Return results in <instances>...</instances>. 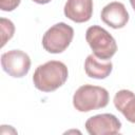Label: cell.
Instances as JSON below:
<instances>
[{
  "label": "cell",
  "instance_id": "4fadbf2b",
  "mask_svg": "<svg viewBox=\"0 0 135 135\" xmlns=\"http://www.w3.org/2000/svg\"><path fill=\"white\" fill-rule=\"evenodd\" d=\"M33 1L36 2V3H38V4H46V3L51 2L52 0H33Z\"/></svg>",
  "mask_w": 135,
  "mask_h": 135
},
{
  "label": "cell",
  "instance_id": "30bf717a",
  "mask_svg": "<svg viewBox=\"0 0 135 135\" xmlns=\"http://www.w3.org/2000/svg\"><path fill=\"white\" fill-rule=\"evenodd\" d=\"M113 63L111 61L101 62L97 59V57L92 54L89 55L84 61V71L85 74L95 79H104L112 73Z\"/></svg>",
  "mask_w": 135,
  "mask_h": 135
},
{
  "label": "cell",
  "instance_id": "ba28073f",
  "mask_svg": "<svg viewBox=\"0 0 135 135\" xmlns=\"http://www.w3.org/2000/svg\"><path fill=\"white\" fill-rule=\"evenodd\" d=\"M64 15L76 23H83L93 15V0H66L63 8Z\"/></svg>",
  "mask_w": 135,
  "mask_h": 135
},
{
  "label": "cell",
  "instance_id": "7c38bea8",
  "mask_svg": "<svg viewBox=\"0 0 135 135\" xmlns=\"http://www.w3.org/2000/svg\"><path fill=\"white\" fill-rule=\"evenodd\" d=\"M21 0H0V8L4 12H12L17 8Z\"/></svg>",
  "mask_w": 135,
  "mask_h": 135
},
{
  "label": "cell",
  "instance_id": "3957f363",
  "mask_svg": "<svg viewBox=\"0 0 135 135\" xmlns=\"http://www.w3.org/2000/svg\"><path fill=\"white\" fill-rule=\"evenodd\" d=\"M85 40L98 59L110 60L117 52L114 37L99 25H92L86 30Z\"/></svg>",
  "mask_w": 135,
  "mask_h": 135
},
{
  "label": "cell",
  "instance_id": "7a4b0ae2",
  "mask_svg": "<svg viewBox=\"0 0 135 135\" xmlns=\"http://www.w3.org/2000/svg\"><path fill=\"white\" fill-rule=\"evenodd\" d=\"M109 103V92L98 85L83 84L73 95V105L79 112H90L107 107Z\"/></svg>",
  "mask_w": 135,
  "mask_h": 135
},
{
  "label": "cell",
  "instance_id": "52a82bcc",
  "mask_svg": "<svg viewBox=\"0 0 135 135\" xmlns=\"http://www.w3.org/2000/svg\"><path fill=\"white\" fill-rule=\"evenodd\" d=\"M101 20L112 28H122L129 21V13L123 3L113 1L107 4L100 14Z\"/></svg>",
  "mask_w": 135,
  "mask_h": 135
},
{
  "label": "cell",
  "instance_id": "9c48e42d",
  "mask_svg": "<svg viewBox=\"0 0 135 135\" xmlns=\"http://www.w3.org/2000/svg\"><path fill=\"white\" fill-rule=\"evenodd\" d=\"M114 105L128 121L135 123V94L130 90L118 91L113 99Z\"/></svg>",
  "mask_w": 135,
  "mask_h": 135
},
{
  "label": "cell",
  "instance_id": "8fae6325",
  "mask_svg": "<svg viewBox=\"0 0 135 135\" xmlns=\"http://www.w3.org/2000/svg\"><path fill=\"white\" fill-rule=\"evenodd\" d=\"M0 28H1V47H3L6 42L13 38L15 34V25L14 23L6 18L0 19Z\"/></svg>",
  "mask_w": 135,
  "mask_h": 135
},
{
  "label": "cell",
  "instance_id": "6da1fadb",
  "mask_svg": "<svg viewBox=\"0 0 135 135\" xmlns=\"http://www.w3.org/2000/svg\"><path fill=\"white\" fill-rule=\"evenodd\" d=\"M69 77L66 65L58 60H51L36 68L33 75L35 88L41 92H53L62 86Z\"/></svg>",
  "mask_w": 135,
  "mask_h": 135
},
{
  "label": "cell",
  "instance_id": "8992f818",
  "mask_svg": "<svg viewBox=\"0 0 135 135\" xmlns=\"http://www.w3.org/2000/svg\"><path fill=\"white\" fill-rule=\"evenodd\" d=\"M84 127L90 135H112L120 132L121 121L115 115L104 113L90 117Z\"/></svg>",
  "mask_w": 135,
  "mask_h": 135
},
{
  "label": "cell",
  "instance_id": "277c9868",
  "mask_svg": "<svg viewBox=\"0 0 135 135\" xmlns=\"http://www.w3.org/2000/svg\"><path fill=\"white\" fill-rule=\"evenodd\" d=\"M74 37V30L64 22L51 26L42 37L43 49L51 54H59L65 51Z\"/></svg>",
  "mask_w": 135,
  "mask_h": 135
},
{
  "label": "cell",
  "instance_id": "5b68a950",
  "mask_svg": "<svg viewBox=\"0 0 135 135\" xmlns=\"http://www.w3.org/2000/svg\"><path fill=\"white\" fill-rule=\"evenodd\" d=\"M1 65L9 76L22 78L31 69V58L21 50H11L1 55Z\"/></svg>",
  "mask_w": 135,
  "mask_h": 135
},
{
  "label": "cell",
  "instance_id": "5bb4252c",
  "mask_svg": "<svg viewBox=\"0 0 135 135\" xmlns=\"http://www.w3.org/2000/svg\"><path fill=\"white\" fill-rule=\"evenodd\" d=\"M130 3H131V6H132V8L135 11V0H130Z\"/></svg>",
  "mask_w": 135,
  "mask_h": 135
}]
</instances>
